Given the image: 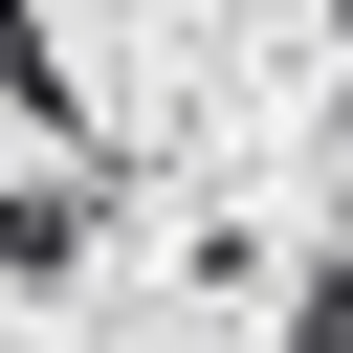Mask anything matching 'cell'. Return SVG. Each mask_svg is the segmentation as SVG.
Instances as JSON below:
<instances>
[{
  "label": "cell",
  "instance_id": "6da1fadb",
  "mask_svg": "<svg viewBox=\"0 0 353 353\" xmlns=\"http://www.w3.org/2000/svg\"><path fill=\"white\" fill-rule=\"evenodd\" d=\"M88 243H110V154H22L0 176V287H66Z\"/></svg>",
  "mask_w": 353,
  "mask_h": 353
},
{
  "label": "cell",
  "instance_id": "7a4b0ae2",
  "mask_svg": "<svg viewBox=\"0 0 353 353\" xmlns=\"http://www.w3.org/2000/svg\"><path fill=\"white\" fill-rule=\"evenodd\" d=\"M0 88H44V44H22V0H0Z\"/></svg>",
  "mask_w": 353,
  "mask_h": 353
},
{
  "label": "cell",
  "instance_id": "3957f363",
  "mask_svg": "<svg viewBox=\"0 0 353 353\" xmlns=\"http://www.w3.org/2000/svg\"><path fill=\"white\" fill-rule=\"evenodd\" d=\"M331 66H353V0H331Z\"/></svg>",
  "mask_w": 353,
  "mask_h": 353
}]
</instances>
